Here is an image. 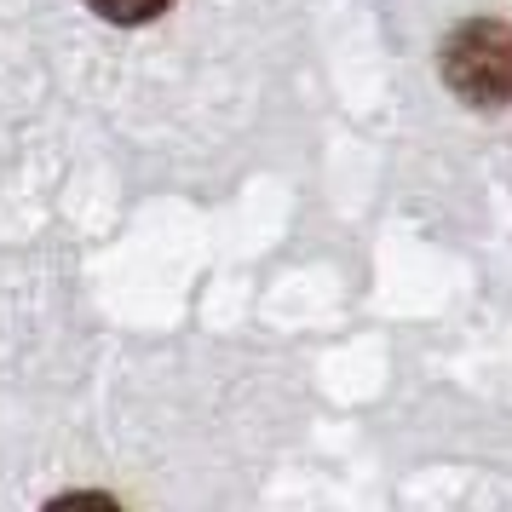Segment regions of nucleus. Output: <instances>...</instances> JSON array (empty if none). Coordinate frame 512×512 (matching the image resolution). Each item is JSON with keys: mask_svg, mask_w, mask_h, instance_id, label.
Returning a JSON list of instances; mask_svg holds the SVG:
<instances>
[{"mask_svg": "<svg viewBox=\"0 0 512 512\" xmlns=\"http://www.w3.org/2000/svg\"><path fill=\"white\" fill-rule=\"evenodd\" d=\"M443 81L478 104V110H495L512 98V24H495V18H478V24L455 29L443 41Z\"/></svg>", "mask_w": 512, "mask_h": 512, "instance_id": "1", "label": "nucleus"}, {"mask_svg": "<svg viewBox=\"0 0 512 512\" xmlns=\"http://www.w3.org/2000/svg\"><path fill=\"white\" fill-rule=\"evenodd\" d=\"M98 18H110V24H144V18H156L167 0H87Z\"/></svg>", "mask_w": 512, "mask_h": 512, "instance_id": "2", "label": "nucleus"}, {"mask_svg": "<svg viewBox=\"0 0 512 512\" xmlns=\"http://www.w3.org/2000/svg\"><path fill=\"white\" fill-rule=\"evenodd\" d=\"M47 512H121L110 495H98V489H75V495H58Z\"/></svg>", "mask_w": 512, "mask_h": 512, "instance_id": "3", "label": "nucleus"}]
</instances>
